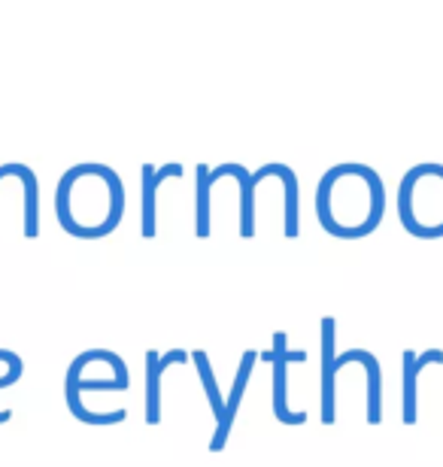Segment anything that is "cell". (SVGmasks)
<instances>
[{
	"instance_id": "6da1fadb",
	"label": "cell",
	"mask_w": 443,
	"mask_h": 467,
	"mask_svg": "<svg viewBox=\"0 0 443 467\" xmlns=\"http://www.w3.org/2000/svg\"><path fill=\"white\" fill-rule=\"evenodd\" d=\"M55 216L61 231L77 240L110 237L125 219V182L107 164H73L55 189Z\"/></svg>"
},
{
	"instance_id": "52a82bcc",
	"label": "cell",
	"mask_w": 443,
	"mask_h": 467,
	"mask_svg": "<svg viewBox=\"0 0 443 467\" xmlns=\"http://www.w3.org/2000/svg\"><path fill=\"white\" fill-rule=\"evenodd\" d=\"M270 176H277V180H286V176H295V171H291L289 164H277V161H270V164H261L258 171H247L243 167V173L237 176V182H240V237L243 240H252L256 237V192H258V185L270 180Z\"/></svg>"
},
{
	"instance_id": "ba28073f",
	"label": "cell",
	"mask_w": 443,
	"mask_h": 467,
	"mask_svg": "<svg viewBox=\"0 0 443 467\" xmlns=\"http://www.w3.org/2000/svg\"><path fill=\"white\" fill-rule=\"evenodd\" d=\"M428 364H443V349H426L417 355L413 349H404V389H401V419L404 425L413 428L419 422V373Z\"/></svg>"
},
{
	"instance_id": "4fadbf2b",
	"label": "cell",
	"mask_w": 443,
	"mask_h": 467,
	"mask_svg": "<svg viewBox=\"0 0 443 467\" xmlns=\"http://www.w3.org/2000/svg\"><path fill=\"white\" fill-rule=\"evenodd\" d=\"M289 352V334L286 331H277L273 334V340H270V349H265V352H258V361H265V364H277L282 355Z\"/></svg>"
},
{
	"instance_id": "5b68a950",
	"label": "cell",
	"mask_w": 443,
	"mask_h": 467,
	"mask_svg": "<svg viewBox=\"0 0 443 467\" xmlns=\"http://www.w3.org/2000/svg\"><path fill=\"white\" fill-rule=\"evenodd\" d=\"M179 176H183V164L179 161H171L164 167H140V237L143 240H153L158 234V189L167 180H179Z\"/></svg>"
},
{
	"instance_id": "3957f363",
	"label": "cell",
	"mask_w": 443,
	"mask_h": 467,
	"mask_svg": "<svg viewBox=\"0 0 443 467\" xmlns=\"http://www.w3.org/2000/svg\"><path fill=\"white\" fill-rule=\"evenodd\" d=\"M334 337H337V322L332 316H325L319 322V347H322V364H319V398H322V425H334L337 419V404H334V377L337 370L346 364H362L367 373V425L383 422V368L376 361L374 352L367 349H346L337 355L334 352Z\"/></svg>"
},
{
	"instance_id": "30bf717a",
	"label": "cell",
	"mask_w": 443,
	"mask_h": 467,
	"mask_svg": "<svg viewBox=\"0 0 443 467\" xmlns=\"http://www.w3.org/2000/svg\"><path fill=\"white\" fill-rule=\"evenodd\" d=\"M270 410L282 425H304L307 410L289 407V364H273V389H270Z\"/></svg>"
},
{
	"instance_id": "7a4b0ae2",
	"label": "cell",
	"mask_w": 443,
	"mask_h": 467,
	"mask_svg": "<svg viewBox=\"0 0 443 467\" xmlns=\"http://www.w3.org/2000/svg\"><path fill=\"white\" fill-rule=\"evenodd\" d=\"M385 216V185L367 164L343 161L316 185V219L334 240H364Z\"/></svg>"
},
{
	"instance_id": "8fae6325",
	"label": "cell",
	"mask_w": 443,
	"mask_h": 467,
	"mask_svg": "<svg viewBox=\"0 0 443 467\" xmlns=\"http://www.w3.org/2000/svg\"><path fill=\"white\" fill-rule=\"evenodd\" d=\"M192 361H195V368H197V379H201V386H204L206 404H210V410H213V419L219 422L222 413H225V398H222L219 382H216V370H213V364H210V355H206L204 349H195Z\"/></svg>"
},
{
	"instance_id": "7c38bea8",
	"label": "cell",
	"mask_w": 443,
	"mask_h": 467,
	"mask_svg": "<svg viewBox=\"0 0 443 467\" xmlns=\"http://www.w3.org/2000/svg\"><path fill=\"white\" fill-rule=\"evenodd\" d=\"M22 377H25L22 358H18L16 352H9V349H0V389L16 386ZM9 419H13V413H9V410H0V425H6Z\"/></svg>"
},
{
	"instance_id": "277c9868",
	"label": "cell",
	"mask_w": 443,
	"mask_h": 467,
	"mask_svg": "<svg viewBox=\"0 0 443 467\" xmlns=\"http://www.w3.org/2000/svg\"><path fill=\"white\" fill-rule=\"evenodd\" d=\"M131 377H110V379H89L86 368H82V358L70 361L68 373H64V400H68L70 416L82 425H119L128 419V410H110V413H94L86 404H82V391H128Z\"/></svg>"
},
{
	"instance_id": "8992f818",
	"label": "cell",
	"mask_w": 443,
	"mask_h": 467,
	"mask_svg": "<svg viewBox=\"0 0 443 467\" xmlns=\"http://www.w3.org/2000/svg\"><path fill=\"white\" fill-rule=\"evenodd\" d=\"M258 364V352L256 349H247L240 355V364H237V373H234V382H231V391L225 398V413L222 419L216 422V431H213V441H210V452H222L228 446V437H231V428H234V419L240 413V404H243V391L249 386V377Z\"/></svg>"
},
{
	"instance_id": "9c48e42d",
	"label": "cell",
	"mask_w": 443,
	"mask_h": 467,
	"mask_svg": "<svg viewBox=\"0 0 443 467\" xmlns=\"http://www.w3.org/2000/svg\"><path fill=\"white\" fill-rule=\"evenodd\" d=\"M192 361V352L171 349V352H146V425L162 422V379L174 364Z\"/></svg>"
}]
</instances>
